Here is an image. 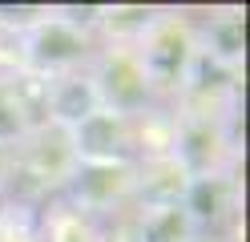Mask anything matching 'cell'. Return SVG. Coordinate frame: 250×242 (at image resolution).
Instances as JSON below:
<instances>
[{
    "mask_svg": "<svg viewBox=\"0 0 250 242\" xmlns=\"http://www.w3.org/2000/svg\"><path fill=\"white\" fill-rule=\"evenodd\" d=\"M69 182H73L77 202H85L93 210H105L109 202H117L121 194L133 190V161H113V166H77Z\"/></svg>",
    "mask_w": 250,
    "mask_h": 242,
    "instance_id": "cell-6",
    "label": "cell"
},
{
    "mask_svg": "<svg viewBox=\"0 0 250 242\" xmlns=\"http://www.w3.org/2000/svg\"><path fill=\"white\" fill-rule=\"evenodd\" d=\"M142 242H194V222L178 206H153L146 210L142 222Z\"/></svg>",
    "mask_w": 250,
    "mask_h": 242,
    "instance_id": "cell-8",
    "label": "cell"
},
{
    "mask_svg": "<svg viewBox=\"0 0 250 242\" xmlns=\"http://www.w3.org/2000/svg\"><path fill=\"white\" fill-rule=\"evenodd\" d=\"M8 174H12V145H0V186L8 182Z\"/></svg>",
    "mask_w": 250,
    "mask_h": 242,
    "instance_id": "cell-12",
    "label": "cell"
},
{
    "mask_svg": "<svg viewBox=\"0 0 250 242\" xmlns=\"http://www.w3.org/2000/svg\"><path fill=\"white\" fill-rule=\"evenodd\" d=\"M97 109H101V97H97V85H93L89 73L69 69V73L49 77V125L73 129Z\"/></svg>",
    "mask_w": 250,
    "mask_h": 242,
    "instance_id": "cell-5",
    "label": "cell"
},
{
    "mask_svg": "<svg viewBox=\"0 0 250 242\" xmlns=\"http://www.w3.org/2000/svg\"><path fill=\"white\" fill-rule=\"evenodd\" d=\"M73 141V157L77 166H113V161H129L133 154V117H121L113 109H97L89 113L81 125L69 129Z\"/></svg>",
    "mask_w": 250,
    "mask_h": 242,
    "instance_id": "cell-4",
    "label": "cell"
},
{
    "mask_svg": "<svg viewBox=\"0 0 250 242\" xmlns=\"http://www.w3.org/2000/svg\"><path fill=\"white\" fill-rule=\"evenodd\" d=\"M24 53L37 73L57 77L93 61V41L81 28V21H73V16H41L24 32Z\"/></svg>",
    "mask_w": 250,
    "mask_h": 242,
    "instance_id": "cell-3",
    "label": "cell"
},
{
    "mask_svg": "<svg viewBox=\"0 0 250 242\" xmlns=\"http://www.w3.org/2000/svg\"><path fill=\"white\" fill-rule=\"evenodd\" d=\"M206 53L214 65H238L242 61V44H246V32H242V21H234V16H226V21H214L210 32H206Z\"/></svg>",
    "mask_w": 250,
    "mask_h": 242,
    "instance_id": "cell-9",
    "label": "cell"
},
{
    "mask_svg": "<svg viewBox=\"0 0 250 242\" xmlns=\"http://www.w3.org/2000/svg\"><path fill=\"white\" fill-rule=\"evenodd\" d=\"M21 137H24V129H21V121H17V113H12L4 89H0V145H17Z\"/></svg>",
    "mask_w": 250,
    "mask_h": 242,
    "instance_id": "cell-11",
    "label": "cell"
},
{
    "mask_svg": "<svg viewBox=\"0 0 250 242\" xmlns=\"http://www.w3.org/2000/svg\"><path fill=\"white\" fill-rule=\"evenodd\" d=\"M93 85H97V97L105 109L121 113V117H142L149 105V77L142 69V57L129 44H109L105 53L93 57Z\"/></svg>",
    "mask_w": 250,
    "mask_h": 242,
    "instance_id": "cell-2",
    "label": "cell"
},
{
    "mask_svg": "<svg viewBox=\"0 0 250 242\" xmlns=\"http://www.w3.org/2000/svg\"><path fill=\"white\" fill-rule=\"evenodd\" d=\"M230 198H234L230 177H222V174L190 177V186H186V194H182V210L190 214V222H194V226H202V222L222 218L226 210H230Z\"/></svg>",
    "mask_w": 250,
    "mask_h": 242,
    "instance_id": "cell-7",
    "label": "cell"
},
{
    "mask_svg": "<svg viewBox=\"0 0 250 242\" xmlns=\"http://www.w3.org/2000/svg\"><path fill=\"white\" fill-rule=\"evenodd\" d=\"M137 57L149 77V89H182L198 61V37L178 16H158L137 41Z\"/></svg>",
    "mask_w": 250,
    "mask_h": 242,
    "instance_id": "cell-1",
    "label": "cell"
},
{
    "mask_svg": "<svg viewBox=\"0 0 250 242\" xmlns=\"http://www.w3.org/2000/svg\"><path fill=\"white\" fill-rule=\"evenodd\" d=\"M101 21H105L109 37H113L117 44H121V41H133V44H137V41L149 32V24L158 21V16H153L149 8H109Z\"/></svg>",
    "mask_w": 250,
    "mask_h": 242,
    "instance_id": "cell-10",
    "label": "cell"
}]
</instances>
